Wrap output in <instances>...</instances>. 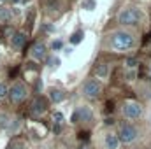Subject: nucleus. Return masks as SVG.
<instances>
[{
    "mask_svg": "<svg viewBox=\"0 0 151 149\" xmlns=\"http://www.w3.org/2000/svg\"><path fill=\"white\" fill-rule=\"evenodd\" d=\"M144 114V109L139 102H125L123 105V116L127 119H137Z\"/></svg>",
    "mask_w": 151,
    "mask_h": 149,
    "instance_id": "39448f33",
    "label": "nucleus"
},
{
    "mask_svg": "<svg viewBox=\"0 0 151 149\" xmlns=\"http://www.w3.org/2000/svg\"><path fill=\"white\" fill-rule=\"evenodd\" d=\"M47 63H49V67H55V69H56V67L60 65V58H49Z\"/></svg>",
    "mask_w": 151,
    "mask_h": 149,
    "instance_id": "5701e85b",
    "label": "nucleus"
},
{
    "mask_svg": "<svg viewBox=\"0 0 151 149\" xmlns=\"http://www.w3.org/2000/svg\"><path fill=\"white\" fill-rule=\"evenodd\" d=\"M0 128H2V130H9V128H12V117H11L9 114L0 112Z\"/></svg>",
    "mask_w": 151,
    "mask_h": 149,
    "instance_id": "f8f14e48",
    "label": "nucleus"
},
{
    "mask_svg": "<svg viewBox=\"0 0 151 149\" xmlns=\"http://www.w3.org/2000/svg\"><path fill=\"white\" fill-rule=\"evenodd\" d=\"M72 119H79V121H84V123H88V121H91L93 119V112H91V109L88 107V105H81L77 111H76L74 117Z\"/></svg>",
    "mask_w": 151,
    "mask_h": 149,
    "instance_id": "6e6552de",
    "label": "nucleus"
},
{
    "mask_svg": "<svg viewBox=\"0 0 151 149\" xmlns=\"http://www.w3.org/2000/svg\"><path fill=\"white\" fill-rule=\"evenodd\" d=\"M83 9H86V11H93L95 7H97V2L95 0H83Z\"/></svg>",
    "mask_w": 151,
    "mask_h": 149,
    "instance_id": "6ab92c4d",
    "label": "nucleus"
},
{
    "mask_svg": "<svg viewBox=\"0 0 151 149\" xmlns=\"http://www.w3.org/2000/svg\"><path fill=\"white\" fill-rule=\"evenodd\" d=\"M118 137H119V142L130 144V142H134V140L139 137V132H137V128L132 126V125H121Z\"/></svg>",
    "mask_w": 151,
    "mask_h": 149,
    "instance_id": "20e7f679",
    "label": "nucleus"
},
{
    "mask_svg": "<svg viewBox=\"0 0 151 149\" xmlns=\"http://www.w3.org/2000/svg\"><path fill=\"white\" fill-rule=\"evenodd\" d=\"M53 121H55V125H56V128H55V130H56V132H60V126L63 125V114H62L60 111H56L55 114H53Z\"/></svg>",
    "mask_w": 151,
    "mask_h": 149,
    "instance_id": "dca6fc26",
    "label": "nucleus"
},
{
    "mask_svg": "<svg viewBox=\"0 0 151 149\" xmlns=\"http://www.w3.org/2000/svg\"><path fill=\"white\" fill-rule=\"evenodd\" d=\"M9 19H11V11H9L7 7H2V5H0V23L9 21Z\"/></svg>",
    "mask_w": 151,
    "mask_h": 149,
    "instance_id": "f3484780",
    "label": "nucleus"
},
{
    "mask_svg": "<svg viewBox=\"0 0 151 149\" xmlns=\"http://www.w3.org/2000/svg\"><path fill=\"white\" fill-rule=\"evenodd\" d=\"M95 74H97V77H100V79H106V77L109 75V67H107L106 63H100V65H97Z\"/></svg>",
    "mask_w": 151,
    "mask_h": 149,
    "instance_id": "4468645a",
    "label": "nucleus"
},
{
    "mask_svg": "<svg viewBox=\"0 0 151 149\" xmlns=\"http://www.w3.org/2000/svg\"><path fill=\"white\" fill-rule=\"evenodd\" d=\"M49 98H51V102H55V104H60V102H63V98H65V95H63V91H60V90H49Z\"/></svg>",
    "mask_w": 151,
    "mask_h": 149,
    "instance_id": "ddd939ff",
    "label": "nucleus"
},
{
    "mask_svg": "<svg viewBox=\"0 0 151 149\" xmlns=\"http://www.w3.org/2000/svg\"><path fill=\"white\" fill-rule=\"evenodd\" d=\"M30 56H32L35 62H42V60L46 58V46H44L42 42L34 44L32 49H30Z\"/></svg>",
    "mask_w": 151,
    "mask_h": 149,
    "instance_id": "1a4fd4ad",
    "label": "nucleus"
},
{
    "mask_svg": "<svg viewBox=\"0 0 151 149\" xmlns=\"http://www.w3.org/2000/svg\"><path fill=\"white\" fill-rule=\"evenodd\" d=\"M83 39H84V32L83 30H77L72 34V37H70V44L72 46H77L79 42H83Z\"/></svg>",
    "mask_w": 151,
    "mask_h": 149,
    "instance_id": "2eb2a0df",
    "label": "nucleus"
},
{
    "mask_svg": "<svg viewBox=\"0 0 151 149\" xmlns=\"http://www.w3.org/2000/svg\"><path fill=\"white\" fill-rule=\"evenodd\" d=\"M104 146H106V149H118L119 148V137L116 133H106Z\"/></svg>",
    "mask_w": 151,
    "mask_h": 149,
    "instance_id": "9b49d317",
    "label": "nucleus"
},
{
    "mask_svg": "<svg viewBox=\"0 0 151 149\" xmlns=\"http://www.w3.org/2000/svg\"><path fill=\"white\" fill-rule=\"evenodd\" d=\"M125 65H127V69H135L137 65H139V62H137V58H127L125 60Z\"/></svg>",
    "mask_w": 151,
    "mask_h": 149,
    "instance_id": "aec40b11",
    "label": "nucleus"
},
{
    "mask_svg": "<svg viewBox=\"0 0 151 149\" xmlns=\"http://www.w3.org/2000/svg\"><path fill=\"white\" fill-rule=\"evenodd\" d=\"M127 77H128V81H134V77H135V72H134V70H130V72L127 74Z\"/></svg>",
    "mask_w": 151,
    "mask_h": 149,
    "instance_id": "b1692460",
    "label": "nucleus"
},
{
    "mask_svg": "<svg viewBox=\"0 0 151 149\" xmlns=\"http://www.w3.org/2000/svg\"><path fill=\"white\" fill-rule=\"evenodd\" d=\"M142 19V14L135 7H125L118 12V23L119 25H137Z\"/></svg>",
    "mask_w": 151,
    "mask_h": 149,
    "instance_id": "f03ea898",
    "label": "nucleus"
},
{
    "mask_svg": "<svg viewBox=\"0 0 151 149\" xmlns=\"http://www.w3.org/2000/svg\"><path fill=\"white\" fill-rule=\"evenodd\" d=\"M9 100L12 102V104H21L25 98H27V95H28V88H27V84L25 82H21V81H16L11 88H9Z\"/></svg>",
    "mask_w": 151,
    "mask_h": 149,
    "instance_id": "7ed1b4c3",
    "label": "nucleus"
},
{
    "mask_svg": "<svg viewBox=\"0 0 151 149\" xmlns=\"http://www.w3.org/2000/svg\"><path fill=\"white\" fill-rule=\"evenodd\" d=\"M0 2H4V0H0Z\"/></svg>",
    "mask_w": 151,
    "mask_h": 149,
    "instance_id": "a878e982",
    "label": "nucleus"
},
{
    "mask_svg": "<svg viewBox=\"0 0 151 149\" xmlns=\"http://www.w3.org/2000/svg\"><path fill=\"white\" fill-rule=\"evenodd\" d=\"M12 2H14V4H18V2H21V0H12Z\"/></svg>",
    "mask_w": 151,
    "mask_h": 149,
    "instance_id": "393cba45",
    "label": "nucleus"
},
{
    "mask_svg": "<svg viewBox=\"0 0 151 149\" xmlns=\"http://www.w3.org/2000/svg\"><path fill=\"white\" fill-rule=\"evenodd\" d=\"M7 93H9V88H7L4 82H0V98H4Z\"/></svg>",
    "mask_w": 151,
    "mask_h": 149,
    "instance_id": "4be33fe9",
    "label": "nucleus"
},
{
    "mask_svg": "<svg viewBox=\"0 0 151 149\" xmlns=\"http://www.w3.org/2000/svg\"><path fill=\"white\" fill-rule=\"evenodd\" d=\"M25 42H27V35L23 32H12V35H11V46H12V49L19 51L25 46Z\"/></svg>",
    "mask_w": 151,
    "mask_h": 149,
    "instance_id": "9d476101",
    "label": "nucleus"
},
{
    "mask_svg": "<svg viewBox=\"0 0 151 149\" xmlns=\"http://www.w3.org/2000/svg\"><path fill=\"white\" fill-rule=\"evenodd\" d=\"M30 109H32V114H34V116H42L44 112L47 111V102H46V98H44V97H37V98L32 102Z\"/></svg>",
    "mask_w": 151,
    "mask_h": 149,
    "instance_id": "0eeeda50",
    "label": "nucleus"
},
{
    "mask_svg": "<svg viewBox=\"0 0 151 149\" xmlns=\"http://www.w3.org/2000/svg\"><path fill=\"white\" fill-rule=\"evenodd\" d=\"M51 47H53V51H60V49L63 47V42H62V40H53Z\"/></svg>",
    "mask_w": 151,
    "mask_h": 149,
    "instance_id": "412c9836",
    "label": "nucleus"
},
{
    "mask_svg": "<svg viewBox=\"0 0 151 149\" xmlns=\"http://www.w3.org/2000/svg\"><path fill=\"white\" fill-rule=\"evenodd\" d=\"M100 91H102V86H100V82L95 81V79H88V81L84 82V86H83V93H84V97H88V98H97V97L100 95Z\"/></svg>",
    "mask_w": 151,
    "mask_h": 149,
    "instance_id": "423d86ee",
    "label": "nucleus"
},
{
    "mask_svg": "<svg viewBox=\"0 0 151 149\" xmlns=\"http://www.w3.org/2000/svg\"><path fill=\"white\" fill-rule=\"evenodd\" d=\"M7 149H27V144H25L23 140H12V142L7 146Z\"/></svg>",
    "mask_w": 151,
    "mask_h": 149,
    "instance_id": "a211bd4d",
    "label": "nucleus"
},
{
    "mask_svg": "<svg viewBox=\"0 0 151 149\" xmlns=\"http://www.w3.org/2000/svg\"><path fill=\"white\" fill-rule=\"evenodd\" d=\"M135 44V39L130 32H125V30H118L111 35V47L114 51L121 53V51H128L132 49Z\"/></svg>",
    "mask_w": 151,
    "mask_h": 149,
    "instance_id": "f257e3e1",
    "label": "nucleus"
}]
</instances>
